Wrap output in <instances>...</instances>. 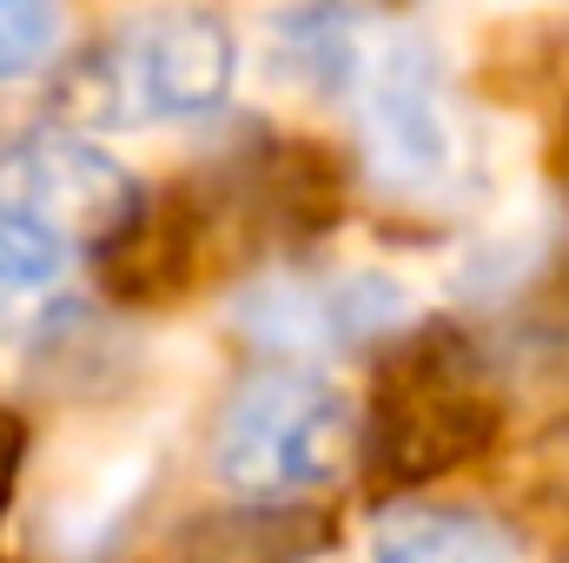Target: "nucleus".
<instances>
[{"label": "nucleus", "mask_w": 569, "mask_h": 563, "mask_svg": "<svg viewBox=\"0 0 569 563\" xmlns=\"http://www.w3.org/2000/svg\"><path fill=\"white\" fill-rule=\"evenodd\" d=\"M239 80V40L206 7H166L127 20L107 47L80 53L60 80V107L73 134H113V127H159V120H199L232 100Z\"/></svg>", "instance_id": "obj_1"}, {"label": "nucleus", "mask_w": 569, "mask_h": 563, "mask_svg": "<svg viewBox=\"0 0 569 563\" xmlns=\"http://www.w3.org/2000/svg\"><path fill=\"white\" fill-rule=\"evenodd\" d=\"M358 451V405L311 365L252 372L212 424V477L232 497L284 504L345 477Z\"/></svg>", "instance_id": "obj_2"}, {"label": "nucleus", "mask_w": 569, "mask_h": 563, "mask_svg": "<svg viewBox=\"0 0 569 563\" xmlns=\"http://www.w3.org/2000/svg\"><path fill=\"white\" fill-rule=\"evenodd\" d=\"M358 127L378 179L411 199L450 192L470 172V134L457 93L443 80V60L418 33H391L371 53H358Z\"/></svg>", "instance_id": "obj_3"}, {"label": "nucleus", "mask_w": 569, "mask_h": 563, "mask_svg": "<svg viewBox=\"0 0 569 563\" xmlns=\"http://www.w3.org/2000/svg\"><path fill=\"white\" fill-rule=\"evenodd\" d=\"M0 213H20L67 246H93L140 219V179L73 127H33L0 152Z\"/></svg>", "instance_id": "obj_4"}, {"label": "nucleus", "mask_w": 569, "mask_h": 563, "mask_svg": "<svg viewBox=\"0 0 569 563\" xmlns=\"http://www.w3.org/2000/svg\"><path fill=\"white\" fill-rule=\"evenodd\" d=\"M146 484H152L146 444H100V451L73 457V471H60L40 504V544L60 563L107 557L113 537L127 531V517L140 511Z\"/></svg>", "instance_id": "obj_5"}, {"label": "nucleus", "mask_w": 569, "mask_h": 563, "mask_svg": "<svg viewBox=\"0 0 569 563\" xmlns=\"http://www.w3.org/2000/svg\"><path fill=\"white\" fill-rule=\"evenodd\" d=\"M411 312V292L391 273H345L325 285H266L246 305V332L266 345H338V338H365L378 325H398Z\"/></svg>", "instance_id": "obj_6"}, {"label": "nucleus", "mask_w": 569, "mask_h": 563, "mask_svg": "<svg viewBox=\"0 0 569 563\" xmlns=\"http://www.w3.org/2000/svg\"><path fill=\"white\" fill-rule=\"evenodd\" d=\"M510 537L457 504H398L371 531V563H510Z\"/></svg>", "instance_id": "obj_7"}, {"label": "nucleus", "mask_w": 569, "mask_h": 563, "mask_svg": "<svg viewBox=\"0 0 569 563\" xmlns=\"http://www.w3.org/2000/svg\"><path fill=\"white\" fill-rule=\"evenodd\" d=\"M67 259H73L67 239H53L47 226H33L20 213H0V312L40 305L53 285L67 279Z\"/></svg>", "instance_id": "obj_8"}, {"label": "nucleus", "mask_w": 569, "mask_h": 563, "mask_svg": "<svg viewBox=\"0 0 569 563\" xmlns=\"http://www.w3.org/2000/svg\"><path fill=\"white\" fill-rule=\"evenodd\" d=\"M60 47H67V13L53 0H0V87L47 73Z\"/></svg>", "instance_id": "obj_9"}, {"label": "nucleus", "mask_w": 569, "mask_h": 563, "mask_svg": "<svg viewBox=\"0 0 569 563\" xmlns=\"http://www.w3.org/2000/svg\"><path fill=\"white\" fill-rule=\"evenodd\" d=\"M13 471H20V431H13V418H0V511H7Z\"/></svg>", "instance_id": "obj_10"}]
</instances>
